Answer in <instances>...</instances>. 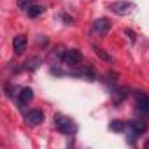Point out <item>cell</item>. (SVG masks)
Listing matches in <instances>:
<instances>
[{"label":"cell","mask_w":149,"mask_h":149,"mask_svg":"<svg viewBox=\"0 0 149 149\" xmlns=\"http://www.w3.org/2000/svg\"><path fill=\"white\" fill-rule=\"evenodd\" d=\"M54 126H56L58 132H61L65 135H74V133L77 132L76 123H74L70 118H65L63 114H56L54 116Z\"/></svg>","instance_id":"6da1fadb"},{"label":"cell","mask_w":149,"mask_h":149,"mask_svg":"<svg viewBox=\"0 0 149 149\" xmlns=\"http://www.w3.org/2000/svg\"><path fill=\"white\" fill-rule=\"evenodd\" d=\"M146 128H147V123H146L144 119H135V121H130V123L126 125V132H128V135H130V140L133 142L137 135H140L142 132H146Z\"/></svg>","instance_id":"7a4b0ae2"},{"label":"cell","mask_w":149,"mask_h":149,"mask_svg":"<svg viewBox=\"0 0 149 149\" xmlns=\"http://www.w3.org/2000/svg\"><path fill=\"white\" fill-rule=\"evenodd\" d=\"M137 112L142 118H149V97L146 93L137 95Z\"/></svg>","instance_id":"3957f363"},{"label":"cell","mask_w":149,"mask_h":149,"mask_svg":"<svg viewBox=\"0 0 149 149\" xmlns=\"http://www.w3.org/2000/svg\"><path fill=\"white\" fill-rule=\"evenodd\" d=\"M63 61L67 65H70V67H79L81 61H83V56H81V53L77 49H68V51H65Z\"/></svg>","instance_id":"277c9868"},{"label":"cell","mask_w":149,"mask_h":149,"mask_svg":"<svg viewBox=\"0 0 149 149\" xmlns=\"http://www.w3.org/2000/svg\"><path fill=\"white\" fill-rule=\"evenodd\" d=\"M114 14H118V16H126L132 9H133V4L132 2H114V4H111V7H109Z\"/></svg>","instance_id":"5b68a950"},{"label":"cell","mask_w":149,"mask_h":149,"mask_svg":"<svg viewBox=\"0 0 149 149\" xmlns=\"http://www.w3.org/2000/svg\"><path fill=\"white\" fill-rule=\"evenodd\" d=\"M25 119H26V125H30V126H37L39 123L44 121V114H42L40 111L33 109V111H30V112L25 116Z\"/></svg>","instance_id":"8992f818"},{"label":"cell","mask_w":149,"mask_h":149,"mask_svg":"<svg viewBox=\"0 0 149 149\" xmlns=\"http://www.w3.org/2000/svg\"><path fill=\"white\" fill-rule=\"evenodd\" d=\"M13 47H14L16 54H23V51L26 47V37L25 35H16L14 40H13Z\"/></svg>","instance_id":"52a82bcc"},{"label":"cell","mask_w":149,"mask_h":149,"mask_svg":"<svg viewBox=\"0 0 149 149\" xmlns=\"http://www.w3.org/2000/svg\"><path fill=\"white\" fill-rule=\"evenodd\" d=\"M109 28H111V23H109V19H105V18L95 19V23H93V30H95L97 33H105Z\"/></svg>","instance_id":"ba28073f"},{"label":"cell","mask_w":149,"mask_h":149,"mask_svg":"<svg viewBox=\"0 0 149 149\" xmlns=\"http://www.w3.org/2000/svg\"><path fill=\"white\" fill-rule=\"evenodd\" d=\"M32 98H33V91H32L30 88H23V90L18 93V102H19V105H21V107H23V105H26Z\"/></svg>","instance_id":"9c48e42d"},{"label":"cell","mask_w":149,"mask_h":149,"mask_svg":"<svg viewBox=\"0 0 149 149\" xmlns=\"http://www.w3.org/2000/svg\"><path fill=\"white\" fill-rule=\"evenodd\" d=\"M109 130L121 133V132H125V130H126V123H125V121H121V119H114V121H111V123H109Z\"/></svg>","instance_id":"30bf717a"},{"label":"cell","mask_w":149,"mask_h":149,"mask_svg":"<svg viewBox=\"0 0 149 149\" xmlns=\"http://www.w3.org/2000/svg\"><path fill=\"white\" fill-rule=\"evenodd\" d=\"M40 63H42V61H40V58H30V60H26V61H25V68L32 72V70H37Z\"/></svg>","instance_id":"8fae6325"},{"label":"cell","mask_w":149,"mask_h":149,"mask_svg":"<svg viewBox=\"0 0 149 149\" xmlns=\"http://www.w3.org/2000/svg\"><path fill=\"white\" fill-rule=\"evenodd\" d=\"M44 11H46V9H44L42 6H35V4H33V6H32L26 13H28V16H30V18H37V16H40Z\"/></svg>","instance_id":"7c38bea8"},{"label":"cell","mask_w":149,"mask_h":149,"mask_svg":"<svg viewBox=\"0 0 149 149\" xmlns=\"http://www.w3.org/2000/svg\"><path fill=\"white\" fill-rule=\"evenodd\" d=\"M126 95H128V93H126V90H116V91L112 93V100H114L116 104H119L123 98H126Z\"/></svg>","instance_id":"4fadbf2b"},{"label":"cell","mask_w":149,"mask_h":149,"mask_svg":"<svg viewBox=\"0 0 149 149\" xmlns=\"http://www.w3.org/2000/svg\"><path fill=\"white\" fill-rule=\"evenodd\" d=\"M33 4H35V0H18V7L23 11H28Z\"/></svg>","instance_id":"5bb4252c"},{"label":"cell","mask_w":149,"mask_h":149,"mask_svg":"<svg viewBox=\"0 0 149 149\" xmlns=\"http://www.w3.org/2000/svg\"><path fill=\"white\" fill-rule=\"evenodd\" d=\"M95 53H97V56H100L102 60H105V61H109L111 60V56L104 51V49H100V47H95Z\"/></svg>","instance_id":"9a60e30c"},{"label":"cell","mask_w":149,"mask_h":149,"mask_svg":"<svg viewBox=\"0 0 149 149\" xmlns=\"http://www.w3.org/2000/svg\"><path fill=\"white\" fill-rule=\"evenodd\" d=\"M118 81V74L116 72H109L107 74V83H116Z\"/></svg>","instance_id":"2e32d148"},{"label":"cell","mask_w":149,"mask_h":149,"mask_svg":"<svg viewBox=\"0 0 149 149\" xmlns=\"http://www.w3.org/2000/svg\"><path fill=\"white\" fill-rule=\"evenodd\" d=\"M126 35L130 37V42H135V33H133L132 30H126Z\"/></svg>","instance_id":"e0dca14e"},{"label":"cell","mask_w":149,"mask_h":149,"mask_svg":"<svg viewBox=\"0 0 149 149\" xmlns=\"http://www.w3.org/2000/svg\"><path fill=\"white\" fill-rule=\"evenodd\" d=\"M144 147H146V149H149V140H147V142L144 144Z\"/></svg>","instance_id":"ac0fdd59"}]
</instances>
